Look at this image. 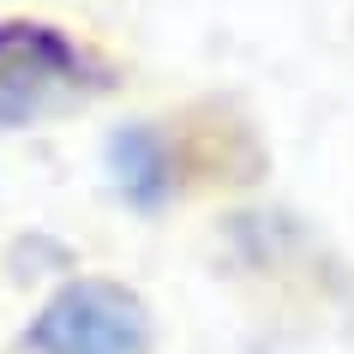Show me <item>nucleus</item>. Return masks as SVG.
Segmentation results:
<instances>
[{
  "label": "nucleus",
  "instance_id": "obj_3",
  "mask_svg": "<svg viewBox=\"0 0 354 354\" xmlns=\"http://www.w3.org/2000/svg\"><path fill=\"white\" fill-rule=\"evenodd\" d=\"M109 174L114 192L127 198L132 210H162L168 192H174V150H168L162 127L150 120H127V127L109 132Z\"/></svg>",
  "mask_w": 354,
  "mask_h": 354
},
{
  "label": "nucleus",
  "instance_id": "obj_1",
  "mask_svg": "<svg viewBox=\"0 0 354 354\" xmlns=\"http://www.w3.org/2000/svg\"><path fill=\"white\" fill-rule=\"evenodd\" d=\"M30 354H150L156 348V318L145 295L120 277H73L37 306L24 324Z\"/></svg>",
  "mask_w": 354,
  "mask_h": 354
},
{
  "label": "nucleus",
  "instance_id": "obj_2",
  "mask_svg": "<svg viewBox=\"0 0 354 354\" xmlns=\"http://www.w3.org/2000/svg\"><path fill=\"white\" fill-rule=\"evenodd\" d=\"M91 55L48 19H0V132H24L84 102Z\"/></svg>",
  "mask_w": 354,
  "mask_h": 354
}]
</instances>
